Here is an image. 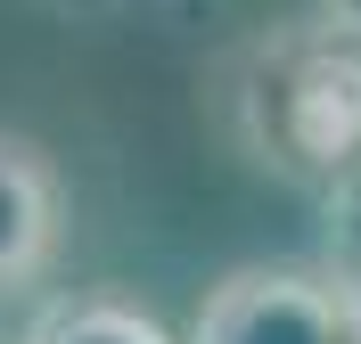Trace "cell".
<instances>
[{"instance_id":"5","label":"cell","mask_w":361,"mask_h":344,"mask_svg":"<svg viewBox=\"0 0 361 344\" xmlns=\"http://www.w3.org/2000/svg\"><path fill=\"white\" fill-rule=\"evenodd\" d=\"M320 205H329V271H337V279H361V164L320 197Z\"/></svg>"},{"instance_id":"7","label":"cell","mask_w":361,"mask_h":344,"mask_svg":"<svg viewBox=\"0 0 361 344\" xmlns=\"http://www.w3.org/2000/svg\"><path fill=\"white\" fill-rule=\"evenodd\" d=\"M329 279H337V271H329ZM337 287H345V336L361 344V279H337Z\"/></svg>"},{"instance_id":"1","label":"cell","mask_w":361,"mask_h":344,"mask_svg":"<svg viewBox=\"0 0 361 344\" xmlns=\"http://www.w3.org/2000/svg\"><path fill=\"white\" fill-rule=\"evenodd\" d=\"M205 107L255 172L329 197L361 164V42L320 8L263 25L214 58Z\"/></svg>"},{"instance_id":"6","label":"cell","mask_w":361,"mask_h":344,"mask_svg":"<svg viewBox=\"0 0 361 344\" xmlns=\"http://www.w3.org/2000/svg\"><path fill=\"white\" fill-rule=\"evenodd\" d=\"M320 17H329V25H345V33L361 42V0H320Z\"/></svg>"},{"instance_id":"2","label":"cell","mask_w":361,"mask_h":344,"mask_svg":"<svg viewBox=\"0 0 361 344\" xmlns=\"http://www.w3.org/2000/svg\"><path fill=\"white\" fill-rule=\"evenodd\" d=\"M189 344H353L345 336V287L304 262H238L197 303Z\"/></svg>"},{"instance_id":"3","label":"cell","mask_w":361,"mask_h":344,"mask_svg":"<svg viewBox=\"0 0 361 344\" xmlns=\"http://www.w3.org/2000/svg\"><path fill=\"white\" fill-rule=\"evenodd\" d=\"M58 222H66V197H58L49 148L25 139V132H0V303L25 295V287L49 271Z\"/></svg>"},{"instance_id":"4","label":"cell","mask_w":361,"mask_h":344,"mask_svg":"<svg viewBox=\"0 0 361 344\" xmlns=\"http://www.w3.org/2000/svg\"><path fill=\"white\" fill-rule=\"evenodd\" d=\"M25 344H173L157 312H140L132 295H107V287H82V295H58L42 320L25 328Z\"/></svg>"}]
</instances>
